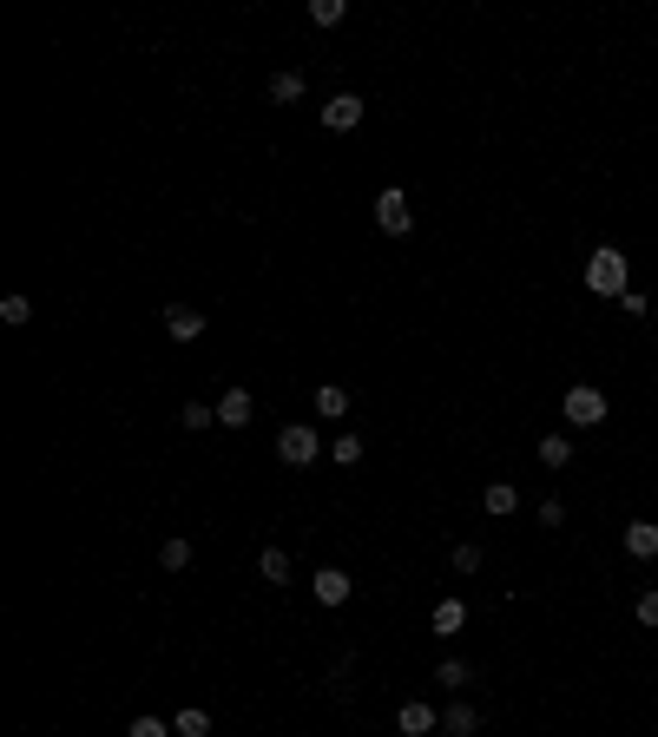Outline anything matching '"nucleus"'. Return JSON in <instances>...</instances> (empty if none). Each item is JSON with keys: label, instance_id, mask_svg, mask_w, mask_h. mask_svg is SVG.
Returning <instances> with one entry per match:
<instances>
[{"label": "nucleus", "instance_id": "nucleus-1", "mask_svg": "<svg viewBox=\"0 0 658 737\" xmlns=\"http://www.w3.org/2000/svg\"><path fill=\"white\" fill-rule=\"evenodd\" d=\"M586 290H593V297H626L632 290V264H626L619 244H599V251L586 257Z\"/></svg>", "mask_w": 658, "mask_h": 737}, {"label": "nucleus", "instance_id": "nucleus-2", "mask_svg": "<svg viewBox=\"0 0 658 737\" xmlns=\"http://www.w3.org/2000/svg\"><path fill=\"white\" fill-rule=\"evenodd\" d=\"M560 415H566V428H599L606 422V395H599L593 382H573L566 402H560Z\"/></svg>", "mask_w": 658, "mask_h": 737}, {"label": "nucleus", "instance_id": "nucleus-3", "mask_svg": "<svg viewBox=\"0 0 658 737\" xmlns=\"http://www.w3.org/2000/svg\"><path fill=\"white\" fill-rule=\"evenodd\" d=\"M277 455L290 461V468H310V461L323 455V435H316L310 422H290V428H283V435H277Z\"/></svg>", "mask_w": 658, "mask_h": 737}, {"label": "nucleus", "instance_id": "nucleus-4", "mask_svg": "<svg viewBox=\"0 0 658 737\" xmlns=\"http://www.w3.org/2000/svg\"><path fill=\"white\" fill-rule=\"evenodd\" d=\"M376 224H382L389 237H408V231H415V211H408V191H402V185H389V191L376 198Z\"/></svg>", "mask_w": 658, "mask_h": 737}, {"label": "nucleus", "instance_id": "nucleus-5", "mask_svg": "<svg viewBox=\"0 0 658 737\" xmlns=\"http://www.w3.org/2000/svg\"><path fill=\"white\" fill-rule=\"evenodd\" d=\"M165 336H172V343H198V336H204L198 303H165Z\"/></svg>", "mask_w": 658, "mask_h": 737}, {"label": "nucleus", "instance_id": "nucleus-6", "mask_svg": "<svg viewBox=\"0 0 658 737\" xmlns=\"http://www.w3.org/2000/svg\"><path fill=\"white\" fill-rule=\"evenodd\" d=\"M395 731H402V737H428V731H441V711L422 705V698H408V705L395 711Z\"/></svg>", "mask_w": 658, "mask_h": 737}, {"label": "nucleus", "instance_id": "nucleus-7", "mask_svg": "<svg viewBox=\"0 0 658 737\" xmlns=\"http://www.w3.org/2000/svg\"><path fill=\"white\" fill-rule=\"evenodd\" d=\"M310 593L323 599V606H343V599L356 593V580H349L343 566H323V573H310Z\"/></svg>", "mask_w": 658, "mask_h": 737}, {"label": "nucleus", "instance_id": "nucleus-8", "mask_svg": "<svg viewBox=\"0 0 658 737\" xmlns=\"http://www.w3.org/2000/svg\"><path fill=\"white\" fill-rule=\"evenodd\" d=\"M362 112H369V106H362L356 93H336V99L323 106V126H329V132H356V126H362Z\"/></svg>", "mask_w": 658, "mask_h": 737}, {"label": "nucleus", "instance_id": "nucleus-9", "mask_svg": "<svg viewBox=\"0 0 658 737\" xmlns=\"http://www.w3.org/2000/svg\"><path fill=\"white\" fill-rule=\"evenodd\" d=\"M218 428H251V389H224L218 395Z\"/></svg>", "mask_w": 658, "mask_h": 737}, {"label": "nucleus", "instance_id": "nucleus-10", "mask_svg": "<svg viewBox=\"0 0 658 737\" xmlns=\"http://www.w3.org/2000/svg\"><path fill=\"white\" fill-rule=\"evenodd\" d=\"M619 540H626L632 560H658V527H652V520H632V527H626Z\"/></svg>", "mask_w": 658, "mask_h": 737}, {"label": "nucleus", "instance_id": "nucleus-11", "mask_svg": "<svg viewBox=\"0 0 658 737\" xmlns=\"http://www.w3.org/2000/svg\"><path fill=\"white\" fill-rule=\"evenodd\" d=\"M428 626H435V632H441V639H455V632H461V626H468V606H461V599H441V606H435V612H428Z\"/></svg>", "mask_w": 658, "mask_h": 737}, {"label": "nucleus", "instance_id": "nucleus-12", "mask_svg": "<svg viewBox=\"0 0 658 737\" xmlns=\"http://www.w3.org/2000/svg\"><path fill=\"white\" fill-rule=\"evenodd\" d=\"M441 731H448V737H474V731H481V718H474V705H461V698H455V705L441 711Z\"/></svg>", "mask_w": 658, "mask_h": 737}, {"label": "nucleus", "instance_id": "nucleus-13", "mask_svg": "<svg viewBox=\"0 0 658 737\" xmlns=\"http://www.w3.org/2000/svg\"><path fill=\"white\" fill-rule=\"evenodd\" d=\"M257 573H264V586H290V553H283V547H264Z\"/></svg>", "mask_w": 658, "mask_h": 737}, {"label": "nucleus", "instance_id": "nucleus-14", "mask_svg": "<svg viewBox=\"0 0 658 737\" xmlns=\"http://www.w3.org/2000/svg\"><path fill=\"white\" fill-rule=\"evenodd\" d=\"M316 415H323V422H343V415H349V395L336 389V382H323V389H316Z\"/></svg>", "mask_w": 658, "mask_h": 737}, {"label": "nucleus", "instance_id": "nucleus-15", "mask_svg": "<svg viewBox=\"0 0 658 737\" xmlns=\"http://www.w3.org/2000/svg\"><path fill=\"white\" fill-rule=\"evenodd\" d=\"M172 731H178V737H211V711H204V705H185V711L172 718Z\"/></svg>", "mask_w": 658, "mask_h": 737}, {"label": "nucleus", "instance_id": "nucleus-16", "mask_svg": "<svg viewBox=\"0 0 658 737\" xmlns=\"http://www.w3.org/2000/svg\"><path fill=\"white\" fill-rule=\"evenodd\" d=\"M481 507H487V514H514V507H520V487H514V481H494V487L481 494Z\"/></svg>", "mask_w": 658, "mask_h": 737}, {"label": "nucleus", "instance_id": "nucleus-17", "mask_svg": "<svg viewBox=\"0 0 658 737\" xmlns=\"http://www.w3.org/2000/svg\"><path fill=\"white\" fill-rule=\"evenodd\" d=\"M573 461V441L566 435H540V468H566Z\"/></svg>", "mask_w": 658, "mask_h": 737}, {"label": "nucleus", "instance_id": "nucleus-18", "mask_svg": "<svg viewBox=\"0 0 658 737\" xmlns=\"http://www.w3.org/2000/svg\"><path fill=\"white\" fill-rule=\"evenodd\" d=\"M178 422H185V428H218V408H211V402H185V408H178Z\"/></svg>", "mask_w": 658, "mask_h": 737}, {"label": "nucleus", "instance_id": "nucleus-19", "mask_svg": "<svg viewBox=\"0 0 658 737\" xmlns=\"http://www.w3.org/2000/svg\"><path fill=\"white\" fill-rule=\"evenodd\" d=\"M329 455L343 461V468H356V461H362V435H356V428H349V435H336V441H329Z\"/></svg>", "mask_w": 658, "mask_h": 737}, {"label": "nucleus", "instance_id": "nucleus-20", "mask_svg": "<svg viewBox=\"0 0 658 737\" xmlns=\"http://www.w3.org/2000/svg\"><path fill=\"white\" fill-rule=\"evenodd\" d=\"M270 99H277V106L303 99V73H277V79H270Z\"/></svg>", "mask_w": 658, "mask_h": 737}, {"label": "nucleus", "instance_id": "nucleus-21", "mask_svg": "<svg viewBox=\"0 0 658 737\" xmlns=\"http://www.w3.org/2000/svg\"><path fill=\"white\" fill-rule=\"evenodd\" d=\"M158 566H165V573H185V566H191V547H185V540H165V547H158Z\"/></svg>", "mask_w": 658, "mask_h": 737}, {"label": "nucleus", "instance_id": "nucleus-22", "mask_svg": "<svg viewBox=\"0 0 658 737\" xmlns=\"http://www.w3.org/2000/svg\"><path fill=\"white\" fill-rule=\"evenodd\" d=\"M441 685H448V691H461V685H474V665H461V659H441Z\"/></svg>", "mask_w": 658, "mask_h": 737}, {"label": "nucleus", "instance_id": "nucleus-23", "mask_svg": "<svg viewBox=\"0 0 658 737\" xmlns=\"http://www.w3.org/2000/svg\"><path fill=\"white\" fill-rule=\"evenodd\" d=\"M632 619H639V626H658V586H645V593L632 599Z\"/></svg>", "mask_w": 658, "mask_h": 737}, {"label": "nucleus", "instance_id": "nucleus-24", "mask_svg": "<svg viewBox=\"0 0 658 737\" xmlns=\"http://www.w3.org/2000/svg\"><path fill=\"white\" fill-rule=\"evenodd\" d=\"M343 14H349L343 0H310V20H316V27H336Z\"/></svg>", "mask_w": 658, "mask_h": 737}, {"label": "nucleus", "instance_id": "nucleus-25", "mask_svg": "<svg viewBox=\"0 0 658 737\" xmlns=\"http://www.w3.org/2000/svg\"><path fill=\"white\" fill-rule=\"evenodd\" d=\"M27 316H33V303H27V297H7V303H0V323H7V330H20Z\"/></svg>", "mask_w": 658, "mask_h": 737}, {"label": "nucleus", "instance_id": "nucleus-26", "mask_svg": "<svg viewBox=\"0 0 658 737\" xmlns=\"http://www.w3.org/2000/svg\"><path fill=\"white\" fill-rule=\"evenodd\" d=\"M126 737H172V724H165V718H132Z\"/></svg>", "mask_w": 658, "mask_h": 737}, {"label": "nucleus", "instance_id": "nucleus-27", "mask_svg": "<svg viewBox=\"0 0 658 737\" xmlns=\"http://www.w3.org/2000/svg\"><path fill=\"white\" fill-rule=\"evenodd\" d=\"M455 573H481V547H474V540L455 547Z\"/></svg>", "mask_w": 658, "mask_h": 737}, {"label": "nucleus", "instance_id": "nucleus-28", "mask_svg": "<svg viewBox=\"0 0 658 737\" xmlns=\"http://www.w3.org/2000/svg\"><path fill=\"white\" fill-rule=\"evenodd\" d=\"M619 310H626V316H652V303H645V290H626V297H619Z\"/></svg>", "mask_w": 658, "mask_h": 737}]
</instances>
